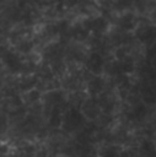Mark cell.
<instances>
[{
	"instance_id": "cell-12",
	"label": "cell",
	"mask_w": 156,
	"mask_h": 157,
	"mask_svg": "<svg viewBox=\"0 0 156 157\" xmlns=\"http://www.w3.org/2000/svg\"><path fill=\"white\" fill-rule=\"evenodd\" d=\"M103 157H119V156L114 151H106V153L103 155Z\"/></svg>"
},
{
	"instance_id": "cell-9",
	"label": "cell",
	"mask_w": 156,
	"mask_h": 157,
	"mask_svg": "<svg viewBox=\"0 0 156 157\" xmlns=\"http://www.w3.org/2000/svg\"><path fill=\"white\" fill-rule=\"evenodd\" d=\"M88 88H90V91H91V93H97V92H99L101 91V88H102V81H101V78H93V80H91L90 81V85H88Z\"/></svg>"
},
{
	"instance_id": "cell-2",
	"label": "cell",
	"mask_w": 156,
	"mask_h": 157,
	"mask_svg": "<svg viewBox=\"0 0 156 157\" xmlns=\"http://www.w3.org/2000/svg\"><path fill=\"white\" fill-rule=\"evenodd\" d=\"M2 61L11 72H18L22 69V63H21L18 55L12 52L5 53L2 56Z\"/></svg>"
},
{
	"instance_id": "cell-6",
	"label": "cell",
	"mask_w": 156,
	"mask_h": 157,
	"mask_svg": "<svg viewBox=\"0 0 156 157\" xmlns=\"http://www.w3.org/2000/svg\"><path fill=\"white\" fill-rule=\"evenodd\" d=\"M71 34L76 40H84L87 37V28L84 26H76L72 28Z\"/></svg>"
},
{
	"instance_id": "cell-3",
	"label": "cell",
	"mask_w": 156,
	"mask_h": 157,
	"mask_svg": "<svg viewBox=\"0 0 156 157\" xmlns=\"http://www.w3.org/2000/svg\"><path fill=\"white\" fill-rule=\"evenodd\" d=\"M103 66V59L98 53H92L87 60V69L92 74H99Z\"/></svg>"
},
{
	"instance_id": "cell-8",
	"label": "cell",
	"mask_w": 156,
	"mask_h": 157,
	"mask_svg": "<svg viewBox=\"0 0 156 157\" xmlns=\"http://www.w3.org/2000/svg\"><path fill=\"white\" fill-rule=\"evenodd\" d=\"M104 21L102 20V18H95L91 23H90V26H88V28H91L93 32H102L103 29H104Z\"/></svg>"
},
{
	"instance_id": "cell-11",
	"label": "cell",
	"mask_w": 156,
	"mask_h": 157,
	"mask_svg": "<svg viewBox=\"0 0 156 157\" xmlns=\"http://www.w3.org/2000/svg\"><path fill=\"white\" fill-rule=\"evenodd\" d=\"M32 47H33L32 42L23 40V42L18 45V49H20V52H22V53H28V52H31V50H32Z\"/></svg>"
},
{
	"instance_id": "cell-4",
	"label": "cell",
	"mask_w": 156,
	"mask_h": 157,
	"mask_svg": "<svg viewBox=\"0 0 156 157\" xmlns=\"http://www.w3.org/2000/svg\"><path fill=\"white\" fill-rule=\"evenodd\" d=\"M45 102H47V104L58 107L59 104H61L64 102V94L60 91H50L45 96Z\"/></svg>"
},
{
	"instance_id": "cell-7",
	"label": "cell",
	"mask_w": 156,
	"mask_h": 157,
	"mask_svg": "<svg viewBox=\"0 0 156 157\" xmlns=\"http://www.w3.org/2000/svg\"><path fill=\"white\" fill-rule=\"evenodd\" d=\"M36 83H37L36 77H26V78H23L21 81L20 86L25 91H31V90H33V87L36 86Z\"/></svg>"
},
{
	"instance_id": "cell-10",
	"label": "cell",
	"mask_w": 156,
	"mask_h": 157,
	"mask_svg": "<svg viewBox=\"0 0 156 157\" xmlns=\"http://www.w3.org/2000/svg\"><path fill=\"white\" fill-rule=\"evenodd\" d=\"M39 97H41V93H39L37 90H31V91L27 93V101H28L29 103L37 102V101L39 99Z\"/></svg>"
},
{
	"instance_id": "cell-5",
	"label": "cell",
	"mask_w": 156,
	"mask_h": 157,
	"mask_svg": "<svg viewBox=\"0 0 156 157\" xmlns=\"http://www.w3.org/2000/svg\"><path fill=\"white\" fill-rule=\"evenodd\" d=\"M48 121H49V125L53 126V128H58V126L61 125V123H63V114H61V112H60V109L58 107H54L52 109V113L49 115V120Z\"/></svg>"
},
{
	"instance_id": "cell-1",
	"label": "cell",
	"mask_w": 156,
	"mask_h": 157,
	"mask_svg": "<svg viewBox=\"0 0 156 157\" xmlns=\"http://www.w3.org/2000/svg\"><path fill=\"white\" fill-rule=\"evenodd\" d=\"M84 125H85V115L77 108H70L63 115L61 126L68 132H72L77 129H81L84 128Z\"/></svg>"
}]
</instances>
